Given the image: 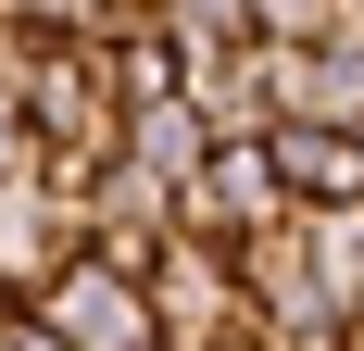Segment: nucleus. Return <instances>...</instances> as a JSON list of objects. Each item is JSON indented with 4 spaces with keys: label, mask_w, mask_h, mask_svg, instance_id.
Instances as JSON below:
<instances>
[{
    "label": "nucleus",
    "mask_w": 364,
    "mask_h": 351,
    "mask_svg": "<svg viewBox=\"0 0 364 351\" xmlns=\"http://www.w3.org/2000/svg\"><path fill=\"white\" fill-rule=\"evenodd\" d=\"M151 326H164V351H239V339H252V301H239V251L176 239L164 264H151Z\"/></svg>",
    "instance_id": "1"
},
{
    "label": "nucleus",
    "mask_w": 364,
    "mask_h": 351,
    "mask_svg": "<svg viewBox=\"0 0 364 351\" xmlns=\"http://www.w3.org/2000/svg\"><path fill=\"white\" fill-rule=\"evenodd\" d=\"M88 264V201H50V188H0V314H38V288Z\"/></svg>",
    "instance_id": "2"
},
{
    "label": "nucleus",
    "mask_w": 364,
    "mask_h": 351,
    "mask_svg": "<svg viewBox=\"0 0 364 351\" xmlns=\"http://www.w3.org/2000/svg\"><path fill=\"white\" fill-rule=\"evenodd\" d=\"M38 326L63 351H164V326H151V288L113 276V264H75V276L38 288Z\"/></svg>",
    "instance_id": "3"
},
{
    "label": "nucleus",
    "mask_w": 364,
    "mask_h": 351,
    "mask_svg": "<svg viewBox=\"0 0 364 351\" xmlns=\"http://www.w3.org/2000/svg\"><path fill=\"white\" fill-rule=\"evenodd\" d=\"M277 176H289L301 213H364V126H289Z\"/></svg>",
    "instance_id": "4"
},
{
    "label": "nucleus",
    "mask_w": 364,
    "mask_h": 351,
    "mask_svg": "<svg viewBox=\"0 0 364 351\" xmlns=\"http://www.w3.org/2000/svg\"><path fill=\"white\" fill-rule=\"evenodd\" d=\"M126 163H139V176H164V188H188V176L214 163V126L188 113V88H176V101H139V113H126Z\"/></svg>",
    "instance_id": "5"
}]
</instances>
